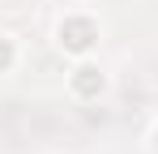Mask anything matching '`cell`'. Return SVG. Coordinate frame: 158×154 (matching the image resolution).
<instances>
[{
	"mask_svg": "<svg viewBox=\"0 0 158 154\" xmlns=\"http://www.w3.org/2000/svg\"><path fill=\"white\" fill-rule=\"evenodd\" d=\"M60 43L69 51H85L90 43H94V26L85 22V17H73V22H64L60 26Z\"/></svg>",
	"mask_w": 158,
	"mask_h": 154,
	"instance_id": "cell-1",
	"label": "cell"
},
{
	"mask_svg": "<svg viewBox=\"0 0 158 154\" xmlns=\"http://www.w3.org/2000/svg\"><path fill=\"white\" fill-rule=\"evenodd\" d=\"M73 90H77V94H85V99H90V94H98V90H103V73H98V69H90V64H85V69H77Z\"/></svg>",
	"mask_w": 158,
	"mask_h": 154,
	"instance_id": "cell-2",
	"label": "cell"
},
{
	"mask_svg": "<svg viewBox=\"0 0 158 154\" xmlns=\"http://www.w3.org/2000/svg\"><path fill=\"white\" fill-rule=\"evenodd\" d=\"M9 60H13V47H9V43L0 39V69H9Z\"/></svg>",
	"mask_w": 158,
	"mask_h": 154,
	"instance_id": "cell-3",
	"label": "cell"
}]
</instances>
